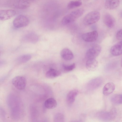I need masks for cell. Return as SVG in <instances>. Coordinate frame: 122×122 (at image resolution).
<instances>
[{"mask_svg": "<svg viewBox=\"0 0 122 122\" xmlns=\"http://www.w3.org/2000/svg\"><path fill=\"white\" fill-rule=\"evenodd\" d=\"M84 12V10L82 8L72 11L63 17L61 21L62 24L66 25L73 22L81 16Z\"/></svg>", "mask_w": 122, "mask_h": 122, "instance_id": "cell-1", "label": "cell"}, {"mask_svg": "<svg viewBox=\"0 0 122 122\" xmlns=\"http://www.w3.org/2000/svg\"><path fill=\"white\" fill-rule=\"evenodd\" d=\"M100 14L98 11H94L90 12L84 17L83 23L86 25L93 24L97 22L100 18Z\"/></svg>", "mask_w": 122, "mask_h": 122, "instance_id": "cell-2", "label": "cell"}, {"mask_svg": "<svg viewBox=\"0 0 122 122\" xmlns=\"http://www.w3.org/2000/svg\"><path fill=\"white\" fill-rule=\"evenodd\" d=\"M117 110L115 108H112L109 112L102 111L97 113L96 116L99 119L103 121L113 120L116 117Z\"/></svg>", "mask_w": 122, "mask_h": 122, "instance_id": "cell-3", "label": "cell"}, {"mask_svg": "<svg viewBox=\"0 0 122 122\" xmlns=\"http://www.w3.org/2000/svg\"><path fill=\"white\" fill-rule=\"evenodd\" d=\"M101 51V48L100 46L97 44H94L87 50L86 54V57L88 59H96L99 55Z\"/></svg>", "mask_w": 122, "mask_h": 122, "instance_id": "cell-4", "label": "cell"}, {"mask_svg": "<svg viewBox=\"0 0 122 122\" xmlns=\"http://www.w3.org/2000/svg\"><path fill=\"white\" fill-rule=\"evenodd\" d=\"M29 22V20L26 16L21 15L15 18L13 21V25L15 27L19 28L27 26Z\"/></svg>", "mask_w": 122, "mask_h": 122, "instance_id": "cell-5", "label": "cell"}, {"mask_svg": "<svg viewBox=\"0 0 122 122\" xmlns=\"http://www.w3.org/2000/svg\"><path fill=\"white\" fill-rule=\"evenodd\" d=\"M12 83L14 86L19 90H22L25 87L26 81L25 78L22 76H18L14 78Z\"/></svg>", "mask_w": 122, "mask_h": 122, "instance_id": "cell-6", "label": "cell"}, {"mask_svg": "<svg viewBox=\"0 0 122 122\" xmlns=\"http://www.w3.org/2000/svg\"><path fill=\"white\" fill-rule=\"evenodd\" d=\"M103 83V80L102 77H96L88 82L87 85V88L90 90L95 89L100 86Z\"/></svg>", "mask_w": 122, "mask_h": 122, "instance_id": "cell-7", "label": "cell"}, {"mask_svg": "<svg viewBox=\"0 0 122 122\" xmlns=\"http://www.w3.org/2000/svg\"><path fill=\"white\" fill-rule=\"evenodd\" d=\"M98 36V32L96 31H93L83 34L82 39L85 41L88 42H92L95 41Z\"/></svg>", "mask_w": 122, "mask_h": 122, "instance_id": "cell-8", "label": "cell"}, {"mask_svg": "<svg viewBox=\"0 0 122 122\" xmlns=\"http://www.w3.org/2000/svg\"><path fill=\"white\" fill-rule=\"evenodd\" d=\"M103 21L105 24L109 28H113L115 25L116 20L109 13H106L104 15Z\"/></svg>", "mask_w": 122, "mask_h": 122, "instance_id": "cell-9", "label": "cell"}, {"mask_svg": "<svg viewBox=\"0 0 122 122\" xmlns=\"http://www.w3.org/2000/svg\"><path fill=\"white\" fill-rule=\"evenodd\" d=\"M16 14L15 11L13 10H0V20H9L14 16Z\"/></svg>", "mask_w": 122, "mask_h": 122, "instance_id": "cell-10", "label": "cell"}, {"mask_svg": "<svg viewBox=\"0 0 122 122\" xmlns=\"http://www.w3.org/2000/svg\"><path fill=\"white\" fill-rule=\"evenodd\" d=\"M11 5L15 8L20 9H25L28 8L30 3L25 0H16L12 2Z\"/></svg>", "mask_w": 122, "mask_h": 122, "instance_id": "cell-11", "label": "cell"}, {"mask_svg": "<svg viewBox=\"0 0 122 122\" xmlns=\"http://www.w3.org/2000/svg\"><path fill=\"white\" fill-rule=\"evenodd\" d=\"M110 52L113 56H117L122 54V40L116 43L111 48Z\"/></svg>", "mask_w": 122, "mask_h": 122, "instance_id": "cell-12", "label": "cell"}, {"mask_svg": "<svg viewBox=\"0 0 122 122\" xmlns=\"http://www.w3.org/2000/svg\"><path fill=\"white\" fill-rule=\"evenodd\" d=\"M119 4V0H105L104 6L106 9L112 10L118 7Z\"/></svg>", "mask_w": 122, "mask_h": 122, "instance_id": "cell-13", "label": "cell"}, {"mask_svg": "<svg viewBox=\"0 0 122 122\" xmlns=\"http://www.w3.org/2000/svg\"><path fill=\"white\" fill-rule=\"evenodd\" d=\"M98 63L97 61L95 58L88 59L86 63V67L89 71H94L98 67Z\"/></svg>", "mask_w": 122, "mask_h": 122, "instance_id": "cell-14", "label": "cell"}, {"mask_svg": "<svg viewBox=\"0 0 122 122\" xmlns=\"http://www.w3.org/2000/svg\"><path fill=\"white\" fill-rule=\"evenodd\" d=\"M115 89V85L113 83L108 82L104 86L102 90L103 93L104 95H108L112 93Z\"/></svg>", "mask_w": 122, "mask_h": 122, "instance_id": "cell-15", "label": "cell"}, {"mask_svg": "<svg viewBox=\"0 0 122 122\" xmlns=\"http://www.w3.org/2000/svg\"><path fill=\"white\" fill-rule=\"evenodd\" d=\"M60 55L63 59L67 61L72 60L74 56L72 51L67 48H65L62 49L61 51Z\"/></svg>", "mask_w": 122, "mask_h": 122, "instance_id": "cell-16", "label": "cell"}, {"mask_svg": "<svg viewBox=\"0 0 122 122\" xmlns=\"http://www.w3.org/2000/svg\"><path fill=\"white\" fill-rule=\"evenodd\" d=\"M78 93L77 90H73L70 91L68 93L66 96V101L68 104L71 105L74 103Z\"/></svg>", "mask_w": 122, "mask_h": 122, "instance_id": "cell-17", "label": "cell"}, {"mask_svg": "<svg viewBox=\"0 0 122 122\" xmlns=\"http://www.w3.org/2000/svg\"><path fill=\"white\" fill-rule=\"evenodd\" d=\"M61 74V73L60 71L51 68L46 72V76L47 78L52 79L58 77Z\"/></svg>", "mask_w": 122, "mask_h": 122, "instance_id": "cell-18", "label": "cell"}, {"mask_svg": "<svg viewBox=\"0 0 122 122\" xmlns=\"http://www.w3.org/2000/svg\"><path fill=\"white\" fill-rule=\"evenodd\" d=\"M57 103L56 101L54 98H49L45 101L44 105L45 107L49 109H53L56 106Z\"/></svg>", "mask_w": 122, "mask_h": 122, "instance_id": "cell-19", "label": "cell"}, {"mask_svg": "<svg viewBox=\"0 0 122 122\" xmlns=\"http://www.w3.org/2000/svg\"><path fill=\"white\" fill-rule=\"evenodd\" d=\"M113 103L117 104H122V94H117L112 96L111 99Z\"/></svg>", "mask_w": 122, "mask_h": 122, "instance_id": "cell-20", "label": "cell"}, {"mask_svg": "<svg viewBox=\"0 0 122 122\" xmlns=\"http://www.w3.org/2000/svg\"><path fill=\"white\" fill-rule=\"evenodd\" d=\"M82 2L81 0H76L70 1L68 4L67 7L69 9H72L80 6Z\"/></svg>", "mask_w": 122, "mask_h": 122, "instance_id": "cell-21", "label": "cell"}, {"mask_svg": "<svg viewBox=\"0 0 122 122\" xmlns=\"http://www.w3.org/2000/svg\"><path fill=\"white\" fill-rule=\"evenodd\" d=\"M31 57L29 54L23 55L19 56L17 59V61L19 63H24L29 60Z\"/></svg>", "mask_w": 122, "mask_h": 122, "instance_id": "cell-22", "label": "cell"}, {"mask_svg": "<svg viewBox=\"0 0 122 122\" xmlns=\"http://www.w3.org/2000/svg\"><path fill=\"white\" fill-rule=\"evenodd\" d=\"M65 118L64 116L61 113H57L54 118V122H64Z\"/></svg>", "mask_w": 122, "mask_h": 122, "instance_id": "cell-23", "label": "cell"}, {"mask_svg": "<svg viewBox=\"0 0 122 122\" xmlns=\"http://www.w3.org/2000/svg\"><path fill=\"white\" fill-rule=\"evenodd\" d=\"M62 66L63 71L65 72H68L73 70L75 67L76 65L75 63L69 65L63 64Z\"/></svg>", "mask_w": 122, "mask_h": 122, "instance_id": "cell-24", "label": "cell"}, {"mask_svg": "<svg viewBox=\"0 0 122 122\" xmlns=\"http://www.w3.org/2000/svg\"><path fill=\"white\" fill-rule=\"evenodd\" d=\"M116 37L118 40H122V29L120 30L117 32Z\"/></svg>", "mask_w": 122, "mask_h": 122, "instance_id": "cell-25", "label": "cell"}, {"mask_svg": "<svg viewBox=\"0 0 122 122\" xmlns=\"http://www.w3.org/2000/svg\"><path fill=\"white\" fill-rule=\"evenodd\" d=\"M121 67H122V57L121 61Z\"/></svg>", "mask_w": 122, "mask_h": 122, "instance_id": "cell-26", "label": "cell"}]
</instances>
